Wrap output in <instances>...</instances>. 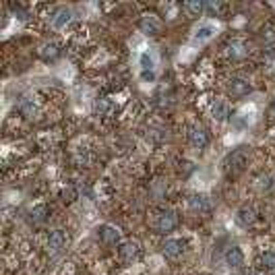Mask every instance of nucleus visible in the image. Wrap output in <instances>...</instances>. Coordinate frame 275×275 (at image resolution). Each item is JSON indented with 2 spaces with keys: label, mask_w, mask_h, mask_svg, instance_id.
Listing matches in <instances>:
<instances>
[{
  "label": "nucleus",
  "mask_w": 275,
  "mask_h": 275,
  "mask_svg": "<svg viewBox=\"0 0 275 275\" xmlns=\"http://www.w3.org/2000/svg\"><path fill=\"white\" fill-rule=\"evenodd\" d=\"M223 6L221 2H209V4H205V11H207L209 15H213V17H221V13H223Z\"/></svg>",
  "instance_id": "23"
},
{
  "label": "nucleus",
  "mask_w": 275,
  "mask_h": 275,
  "mask_svg": "<svg viewBox=\"0 0 275 275\" xmlns=\"http://www.w3.org/2000/svg\"><path fill=\"white\" fill-rule=\"evenodd\" d=\"M228 56L232 58H244L246 56V46L240 39H234L228 44Z\"/></svg>",
  "instance_id": "16"
},
{
  "label": "nucleus",
  "mask_w": 275,
  "mask_h": 275,
  "mask_svg": "<svg viewBox=\"0 0 275 275\" xmlns=\"http://www.w3.org/2000/svg\"><path fill=\"white\" fill-rule=\"evenodd\" d=\"M211 36H213V27H201L199 31H196L195 41H205V39H209Z\"/></svg>",
  "instance_id": "24"
},
{
  "label": "nucleus",
  "mask_w": 275,
  "mask_h": 275,
  "mask_svg": "<svg viewBox=\"0 0 275 275\" xmlns=\"http://www.w3.org/2000/svg\"><path fill=\"white\" fill-rule=\"evenodd\" d=\"M98 234H99V240L104 244H118L120 242V230L110 226V223H104V226L98 228Z\"/></svg>",
  "instance_id": "10"
},
{
  "label": "nucleus",
  "mask_w": 275,
  "mask_h": 275,
  "mask_svg": "<svg viewBox=\"0 0 275 275\" xmlns=\"http://www.w3.org/2000/svg\"><path fill=\"white\" fill-rule=\"evenodd\" d=\"M39 56L46 60V62H50V60H56L60 56V46L56 44V41H50V44H44L39 50Z\"/></svg>",
  "instance_id": "15"
},
{
  "label": "nucleus",
  "mask_w": 275,
  "mask_h": 275,
  "mask_svg": "<svg viewBox=\"0 0 275 275\" xmlns=\"http://www.w3.org/2000/svg\"><path fill=\"white\" fill-rule=\"evenodd\" d=\"M68 244V234L64 230H54L52 234L48 236V253L50 255H58L62 253Z\"/></svg>",
  "instance_id": "3"
},
{
  "label": "nucleus",
  "mask_w": 275,
  "mask_h": 275,
  "mask_svg": "<svg viewBox=\"0 0 275 275\" xmlns=\"http://www.w3.org/2000/svg\"><path fill=\"white\" fill-rule=\"evenodd\" d=\"M184 242L182 240H178V238H170L164 242V246H161V253H164L166 259H178L180 255L184 253Z\"/></svg>",
  "instance_id": "8"
},
{
  "label": "nucleus",
  "mask_w": 275,
  "mask_h": 275,
  "mask_svg": "<svg viewBox=\"0 0 275 275\" xmlns=\"http://www.w3.org/2000/svg\"><path fill=\"white\" fill-rule=\"evenodd\" d=\"M93 112H96V116L110 118V116H114L116 104L108 98H99V99H96V104H93Z\"/></svg>",
  "instance_id": "11"
},
{
  "label": "nucleus",
  "mask_w": 275,
  "mask_h": 275,
  "mask_svg": "<svg viewBox=\"0 0 275 275\" xmlns=\"http://www.w3.org/2000/svg\"><path fill=\"white\" fill-rule=\"evenodd\" d=\"M178 226V216L172 209H159L153 213L151 217V228L157 232V234H166V232H172Z\"/></svg>",
  "instance_id": "2"
},
{
  "label": "nucleus",
  "mask_w": 275,
  "mask_h": 275,
  "mask_svg": "<svg viewBox=\"0 0 275 275\" xmlns=\"http://www.w3.org/2000/svg\"><path fill=\"white\" fill-rule=\"evenodd\" d=\"M139 29L145 33V36H157L159 29H161V23L156 15H145L139 21Z\"/></svg>",
  "instance_id": "9"
},
{
  "label": "nucleus",
  "mask_w": 275,
  "mask_h": 275,
  "mask_svg": "<svg viewBox=\"0 0 275 275\" xmlns=\"http://www.w3.org/2000/svg\"><path fill=\"white\" fill-rule=\"evenodd\" d=\"M139 62L143 66V71H153V58L149 56V52H143L141 58H139Z\"/></svg>",
  "instance_id": "25"
},
{
  "label": "nucleus",
  "mask_w": 275,
  "mask_h": 275,
  "mask_svg": "<svg viewBox=\"0 0 275 275\" xmlns=\"http://www.w3.org/2000/svg\"><path fill=\"white\" fill-rule=\"evenodd\" d=\"M184 11L191 17H199L205 11V4L201 2V0H188V2L184 4Z\"/></svg>",
  "instance_id": "19"
},
{
  "label": "nucleus",
  "mask_w": 275,
  "mask_h": 275,
  "mask_svg": "<svg viewBox=\"0 0 275 275\" xmlns=\"http://www.w3.org/2000/svg\"><path fill=\"white\" fill-rule=\"evenodd\" d=\"M256 186H259L261 191H269V188L273 186V178L271 176H259V180H256Z\"/></svg>",
  "instance_id": "26"
},
{
  "label": "nucleus",
  "mask_w": 275,
  "mask_h": 275,
  "mask_svg": "<svg viewBox=\"0 0 275 275\" xmlns=\"http://www.w3.org/2000/svg\"><path fill=\"white\" fill-rule=\"evenodd\" d=\"M77 199V191L73 186H66V188H62V201L64 203H73Z\"/></svg>",
  "instance_id": "27"
},
{
  "label": "nucleus",
  "mask_w": 275,
  "mask_h": 275,
  "mask_svg": "<svg viewBox=\"0 0 275 275\" xmlns=\"http://www.w3.org/2000/svg\"><path fill=\"white\" fill-rule=\"evenodd\" d=\"M259 265L267 271H275V251H267L259 256Z\"/></svg>",
  "instance_id": "17"
},
{
  "label": "nucleus",
  "mask_w": 275,
  "mask_h": 275,
  "mask_svg": "<svg viewBox=\"0 0 275 275\" xmlns=\"http://www.w3.org/2000/svg\"><path fill=\"white\" fill-rule=\"evenodd\" d=\"M256 221V211L253 207H242V209H238L236 213V223L240 228H248V226H253V223Z\"/></svg>",
  "instance_id": "13"
},
{
  "label": "nucleus",
  "mask_w": 275,
  "mask_h": 275,
  "mask_svg": "<svg viewBox=\"0 0 275 275\" xmlns=\"http://www.w3.org/2000/svg\"><path fill=\"white\" fill-rule=\"evenodd\" d=\"M75 161H77V164H79V166H87L89 161H91V157H89V151L85 149V147H79V149L75 151Z\"/></svg>",
  "instance_id": "21"
},
{
  "label": "nucleus",
  "mask_w": 275,
  "mask_h": 275,
  "mask_svg": "<svg viewBox=\"0 0 275 275\" xmlns=\"http://www.w3.org/2000/svg\"><path fill=\"white\" fill-rule=\"evenodd\" d=\"M248 166V149L246 147H238L232 153H228V157L223 159V170L230 178H234L238 174H242Z\"/></svg>",
  "instance_id": "1"
},
{
  "label": "nucleus",
  "mask_w": 275,
  "mask_h": 275,
  "mask_svg": "<svg viewBox=\"0 0 275 275\" xmlns=\"http://www.w3.org/2000/svg\"><path fill=\"white\" fill-rule=\"evenodd\" d=\"M48 216H50V207L48 205H36L31 211H29V219L33 221V223H44L46 219H48Z\"/></svg>",
  "instance_id": "14"
},
{
  "label": "nucleus",
  "mask_w": 275,
  "mask_h": 275,
  "mask_svg": "<svg viewBox=\"0 0 275 275\" xmlns=\"http://www.w3.org/2000/svg\"><path fill=\"white\" fill-rule=\"evenodd\" d=\"M223 259H226V265L230 269H242V265H244V255L238 246L228 248L226 255H223Z\"/></svg>",
  "instance_id": "12"
},
{
  "label": "nucleus",
  "mask_w": 275,
  "mask_h": 275,
  "mask_svg": "<svg viewBox=\"0 0 275 275\" xmlns=\"http://www.w3.org/2000/svg\"><path fill=\"white\" fill-rule=\"evenodd\" d=\"M21 110H23V114H27L31 118L33 114H36V104H33L29 98H23L21 99Z\"/></svg>",
  "instance_id": "22"
},
{
  "label": "nucleus",
  "mask_w": 275,
  "mask_h": 275,
  "mask_svg": "<svg viewBox=\"0 0 275 275\" xmlns=\"http://www.w3.org/2000/svg\"><path fill=\"white\" fill-rule=\"evenodd\" d=\"M267 120L271 124H275V99L271 101V106L267 108Z\"/></svg>",
  "instance_id": "28"
},
{
  "label": "nucleus",
  "mask_w": 275,
  "mask_h": 275,
  "mask_svg": "<svg viewBox=\"0 0 275 275\" xmlns=\"http://www.w3.org/2000/svg\"><path fill=\"white\" fill-rule=\"evenodd\" d=\"M188 209L195 213H209L213 209V203L205 195H191L188 196Z\"/></svg>",
  "instance_id": "6"
},
{
  "label": "nucleus",
  "mask_w": 275,
  "mask_h": 275,
  "mask_svg": "<svg viewBox=\"0 0 275 275\" xmlns=\"http://www.w3.org/2000/svg\"><path fill=\"white\" fill-rule=\"evenodd\" d=\"M188 141H191L195 149H205L209 145V135L203 126H191V131H188Z\"/></svg>",
  "instance_id": "7"
},
{
  "label": "nucleus",
  "mask_w": 275,
  "mask_h": 275,
  "mask_svg": "<svg viewBox=\"0 0 275 275\" xmlns=\"http://www.w3.org/2000/svg\"><path fill=\"white\" fill-rule=\"evenodd\" d=\"M242 275H261V273L256 271V269H244V271H242Z\"/></svg>",
  "instance_id": "30"
},
{
  "label": "nucleus",
  "mask_w": 275,
  "mask_h": 275,
  "mask_svg": "<svg viewBox=\"0 0 275 275\" xmlns=\"http://www.w3.org/2000/svg\"><path fill=\"white\" fill-rule=\"evenodd\" d=\"M211 114H213V118L216 120H226L228 116H230V110H228V106L223 104V101H216V104H213V108H211Z\"/></svg>",
  "instance_id": "18"
},
{
  "label": "nucleus",
  "mask_w": 275,
  "mask_h": 275,
  "mask_svg": "<svg viewBox=\"0 0 275 275\" xmlns=\"http://www.w3.org/2000/svg\"><path fill=\"white\" fill-rule=\"evenodd\" d=\"M68 21H71V11H66V8H62V11H58V13H56L54 27H56V29H62Z\"/></svg>",
  "instance_id": "20"
},
{
  "label": "nucleus",
  "mask_w": 275,
  "mask_h": 275,
  "mask_svg": "<svg viewBox=\"0 0 275 275\" xmlns=\"http://www.w3.org/2000/svg\"><path fill=\"white\" fill-rule=\"evenodd\" d=\"M118 255L120 259H122L124 263H133L137 256L141 255V244L137 242V240H128V242H122L118 248Z\"/></svg>",
  "instance_id": "5"
},
{
  "label": "nucleus",
  "mask_w": 275,
  "mask_h": 275,
  "mask_svg": "<svg viewBox=\"0 0 275 275\" xmlns=\"http://www.w3.org/2000/svg\"><path fill=\"white\" fill-rule=\"evenodd\" d=\"M141 79L143 81H156V73H153V71H143L141 73Z\"/></svg>",
  "instance_id": "29"
},
{
  "label": "nucleus",
  "mask_w": 275,
  "mask_h": 275,
  "mask_svg": "<svg viewBox=\"0 0 275 275\" xmlns=\"http://www.w3.org/2000/svg\"><path fill=\"white\" fill-rule=\"evenodd\" d=\"M253 91V85L246 79H240V77H234V79L228 81V93L232 98H244Z\"/></svg>",
  "instance_id": "4"
}]
</instances>
